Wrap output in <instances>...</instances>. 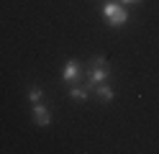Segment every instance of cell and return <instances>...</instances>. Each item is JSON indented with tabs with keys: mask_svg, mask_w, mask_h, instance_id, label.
Returning <instances> with one entry per match:
<instances>
[{
	"mask_svg": "<svg viewBox=\"0 0 159 154\" xmlns=\"http://www.w3.org/2000/svg\"><path fill=\"white\" fill-rule=\"evenodd\" d=\"M108 77H111V67H108V59L103 57H93L90 59V69H87V82L85 87L87 90H95L100 82H105Z\"/></svg>",
	"mask_w": 159,
	"mask_h": 154,
	"instance_id": "obj_1",
	"label": "cell"
},
{
	"mask_svg": "<svg viewBox=\"0 0 159 154\" xmlns=\"http://www.w3.org/2000/svg\"><path fill=\"white\" fill-rule=\"evenodd\" d=\"M28 98H31V103H39V100H41V98H44V90L34 85L31 90H28Z\"/></svg>",
	"mask_w": 159,
	"mask_h": 154,
	"instance_id": "obj_7",
	"label": "cell"
},
{
	"mask_svg": "<svg viewBox=\"0 0 159 154\" xmlns=\"http://www.w3.org/2000/svg\"><path fill=\"white\" fill-rule=\"evenodd\" d=\"M77 77H80V62H77V59H67L64 72H62V80H64V82H75Z\"/></svg>",
	"mask_w": 159,
	"mask_h": 154,
	"instance_id": "obj_4",
	"label": "cell"
},
{
	"mask_svg": "<svg viewBox=\"0 0 159 154\" xmlns=\"http://www.w3.org/2000/svg\"><path fill=\"white\" fill-rule=\"evenodd\" d=\"M87 92H90L87 87H72V90H69V95H72L75 100H87Z\"/></svg>",
	"mask_w": 159,
	"mask_h": 154,
	"instance_id": "obj_6",
	"label": "cell"
},
{
	"mask_svg": "<svg viewBox=\"0 0 159 154\" xmlns=\"http://www.w3.org/2000/svg\"><path fill=\"white\" fill-rule=\"evenodd\" d=\"M95 90H98V95H100L105 103H111V100H113V87L108 85V80H105V82H100V85H98Z\"/></svg>",
	"mask_w": 159,
	"mask_h": 154,
	"instance_id": "obj_5",
	"label": "cell"
},
{
	"mask_svg": "<svg viewBox=\"0 0 159 154\" xmlns=\"http://www.w3.org/2000/svg\"><path fill=\"white\" fill-rule=\"evenodd\" d=\"M103 16L108 18V23H111V26H126L128 23L126 8H121L118 3H105L103 5Z\"/></svg>",
	"mask_w": 159,
	"mask_h": 154,
	"instance_id": "obj_2",
	"label": "cell"
},
{
	"mask_svg": "<svg viewBox=\"0 0 159 154\" xmlns=\"http://www.w3.org/2000/svg\"><path fill=\"white\" fill-rule=\"evenodd\" d=\"M34 121H36V126H49V123H52V116H49V110H46V105H44V103L41 100H39V103H34Z\"/></svg>",
	"mask_w": 159,
	"mask_h": 154,
	"instance_id": "obj_3",
	"label": "cell"
},
{
	"mask_svg": "<svg viewBox=\"0 0 159 154\" xmlns=\"http://www.w3.org/2000/svg\"><path fill=\"white\" fill-rule=\"evenodd\" d=\"M123 3H134V0H123Z\"/></svg>",
	"mask_w": 159,
	"mask_h": 154,
	"instance_id": "obj_8",
	"label": "cell"
}]
</instances>
